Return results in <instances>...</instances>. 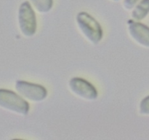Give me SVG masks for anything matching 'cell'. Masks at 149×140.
<instances>
[{
    "mask_svg": "<svg viewBox=\"0 0 149 140\" xmlns=\"http://www.w3.org/2000/svg\"><path fill=\"white\" fill-rule=\"evenodd\" d=\"M77 22L79 28L90 42L97 45L103 38V29L98 22L85 12L78 13Z\"/></svg>",
    "mask_w": 149,
    "mask_h": 140,
    "instance_id": "6da1fadb",
    "label": "cell"
},
{
    "mask_svg": "<svg viewBox=\"0 0 149 140\" xmlns=\"http://www.w3.org/2000/svg\"><path fill=\"white\" fill-rule=\"evenodd\" d=\"M0 107L21 115L29 113V104L15 92L0 89Z\"/></svg>",
    "mask_w": 149,
    "mask_h": 140,
    "instance_id": "7a4b0ae2",
    "label": "cell"
},
{
    "mask_svg": "<svg viewBox=\"0 0 149 140\" xmlns=\"http://www.w3.org/2000/svg\"><path fill=\"white\" fill-rule=\"evenodd\" d=\"M18 22L20 29L23 34L31 37L36 32V15L29 1H24L20 4L18 10Z\"/></svg>",
    "mask_w": 149,
    "mask_h": 140,
    "instance_id": "3957f363",
    "label": "cell"
},
{
    "mask_svg": "<svg viewBox=\"0 0 149 140\" xmlns=\"http://www.w3.org/2000/svg\"><path fill=\"white\" fill-rule=\"evenodd\" d=\"M15 89L23 97L32 102H42L47 96V91L45 87L23 80L16 81Z\"/></svg>",
    "mask_w": 149,
    "mask_h": 140,
    "instance_id": "277c9868",
    "label": "cell"
},
{
    "mask_svg": "<svg viewBox=\"0 0 149 140\" xmlns=\"http://www.w3.org/2000/svg\"><path fill=\"white\" fill-rule=\"evenodd\" d=\"M69 87L74 94L86 100H95L97 97V91L95 88L82 78H72L69 82Z\"/></svg>",
    "mask_w": 149,
    "mask_h": 140,
    "instance_id": "5b68a950",
    "label": "cell"
},
{
    "mask_svg": "<svg viewBox=\"0 0 149 140\" xmlns=\"http://www.w3.org/2000/svg\"><path fill=\"white\" fill-rule=\"evenodd\" d=\"M127 25L131 36L140 45L149 48V27L132 20H128Z\"/></svg>",
    "mask_w": 149,
    "mask_h": 140,
    "instance_id": "8992f818",
    "label": "cell"
},
{
    "mask_svg": "<svg viewBox=\"0 0 149 140\" xmlns=\"http://www.w3.org/2000/svg\"><path fill=\"white\" fill-rule=\"evenodd\" d=\"M149 13V0H141L134 7L132 18L135 20H143Z\"/></svg>",
    "mask_w": 149,
    "mask_h": 140,
    "instance_id": "52a82bcc",
    "label": "cell"
},
{
    "mask_svg": "<svg viewBox=\"0 0 149 140\" xmlns=\"http://www.w3.org/2000/svg\"><path fill=\"white\" fill-rule=\"evenodd\" d=\"M30 1L40 13H48L53 5V0H30Z\"/></svg>",
    "mask_w": 149,
    "mask_h": 140,
    "instance_id": "ba28073f",
    "label": "cell"
},
{
    "mask_svg": "<svg viewBox=\"0 0 149 140\" xmlns=\"http://www.w3.org/2000/svg\"><path fill=\"white\" fill-rule=\"evenodd\" d=\"M140 112L143 115H149V96L141 101L140 104Z\"/></svg>",
    "mask_w": 149,
    "mask_h": 140,
    "instance_id": "9c48e42d",
    "label": "cell"
},
{
    "mask_svg": "<svg viewBox=\"0 0 149 140\" xmlns=\"http://www.w3.org/2000/svg\"><path fill=\"white\" fill-rule=\"evenodd\" d=\"M141 0H124L123 1V6L126 10H131L133 8L137 3L140 1Z\"/></svg>",
    "mask_w": 149,
    "mask_h": 140,
    "instance_id": "30bf717a",
    "label": "cell"
},
{
    "mask_svg": "<svg viewBox=\"0 0 149 140\" xmlns=\"http://www.w3.org/2000/svg\"><path fill=\"white\" fill-rule=\"evenodd\" d=\"M112 1H120V0H112Z\"/></svg>",
    "mask_w": 149,
    "mask_h": 140,
    "instance_id": "8fae6325",
    "label": "cell"
}]
</instances>
